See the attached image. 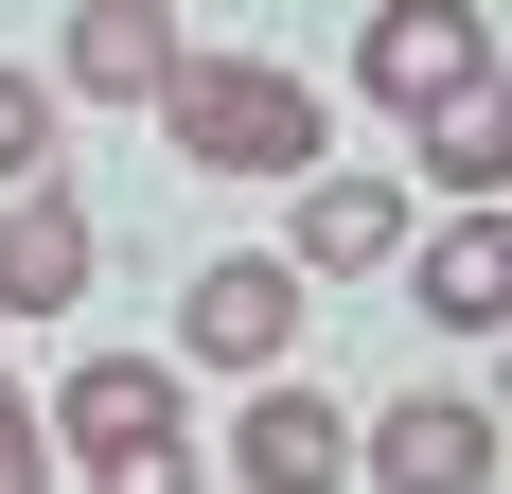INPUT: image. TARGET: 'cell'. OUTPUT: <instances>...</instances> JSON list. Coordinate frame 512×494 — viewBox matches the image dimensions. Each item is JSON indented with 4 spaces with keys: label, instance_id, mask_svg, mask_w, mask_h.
Returning a JSON list of instances; mask_svg holds the SVG:
<instances>
[{
    "label": "cell",
    "instance_id": "1",
    "mask_svg": "<svg viewBox=\"0 0 512 494\" xmlns=\"http://www.w3.org/2000/svg\"><path fill=\"white\" fill-rule=\"evenodd\" d=\"M159 124H177V159H212V177H301V159H336V106H318L283 53H177Z\"/></svg>",
    "mask_w": 512,
    "mask_h": 494
},
{
    "label": "cell",
    "instance_id": "2",
    "mask_svg": "<svg viewBox=\"0 0 512 494\" xmlns=\"http://www.w3.org/2000/svg\"><path fill=\"white\" fill-rule=\"evenodd\" d=\"M36 424L89 459V494H195V406H177V371H159V353H89Z\"/></svg>",
    "mask_w": 512,
    "mask_h": 494
},
{
    "label": "cell",
    "instance_id": "3",
    "mask_svg": "<svg viewBox=\"0 0 512 494\" xmlns=\"http://www.w3.org/2000/svg\"><path fill=\"white\" fill-rule=\"evenodd\" d=\"M354 71H371L389 106H407V124H460V106H495V36H477L460 0H389Z\"/></svg>",
    "mask_w": 512,
    "mask_h": 494
},
{
    "label": "cell",
    "instance_id": "4",
    "mask_svg": "<svg viewBox=\"0 0 512 494\" xmlns=\"http://www.w3.org/2000/svg\"><path fill=\"white\" fill-rule=\"evenodd\" d=\"M354 477H371V494H495V406L407 389L389 424H354Z\"/></svg>",
    "mask_w": 512,
    "mask_h": 494
},
{
    "label": "cell",
    "instance_id": "5",
    "mask_svg": "<svg viewBox=\"0 0 512 494\" xmlns=\"http://www.w3.org/2000/svg\"><path fill=\"white\" fill-rule=\"evenodd\" d=\"M177 336H195L212 371H283V336H301V265H283V247H212L195 300H177Z\"/></svg>",
    "mask_w": 512,
    "mask_h": 494
},
{
    "label": "cell",
    "instance_id": "6",
    "mask_svg": "<svg viewBox=\"0 0 512 494\" xmlns=\"http://www.w3.org/2000/svg\"><path fill=\"white\" fill-rule=\"evenodd\" d=\"M230 477H248V494H336V477H354V424H336L301 371H265L248 424H230Z\"/></svg>",
    "mask_w": 512,
    "mask_h": 494
},
{
    "label": "cell",
    "instance_id": "7",
    "mask_svg": "<svg viewBox=\"0 0 512 494\" xmlns=\"http://www.w3.org/2000/svg\"><path fill=\"white\" fill-rule=\"evenodd\" d=\"M36 89H89V106H159V89H177V18H159V0H89V18H71V53H53Z\"/></svg>",
    "mask_w": 512,
    "mask_h": 494
},
{
    "label": "cell",
    "instance_id": "8",
    "mask_svg": "<svg viewBox=\"0 0 512 494\" xmlns=\"http://www.w3.org/2000/svg\"><path fill=\"white\" fill-rule=\"evenodd\" d=\"M0 300H18V318H71V300H89V212H71V177L0 195Z\"/></svg>",
    "mask_w": 512,
    "mask_h": 494
},
{
    "label": "cell",
    "instance_id": "9",
    "mask_svg": "<svg viewBox=\"0 0 512 494\" xmlns=\"http://www.w3.org/2000/svg\"><path fill=\"white\" fill-rule=\"evenodd\" d=\"M389 247H407V195H389V177H318L301 195V265L318 283H371Z\"/></svg>",
    "mask_w": 512,
    "mask_h": 494
},
{
    "label": "cell",
    "instance_id": "10",
    "mask_svg": "<svg viewBox=\"0 0 512 494\" xmlns=\"http://www.w3.org/2000/svg\"><path fill=\"white\" fill-rule=\"evenodd\" d=\"M424 300H442L460 336H495V318H512V247H495V212H460V230L424 247Z\"/></svg>",
    "mask_w": 512,
    "mask_h": 494
},
{
    "label": "cell",
    "instance_id": "11",
    "mask_svg": "<svg viewBox=\"0 0 512 494\" xmlns=\"http://www.w3.org/2000/svg\"><path fill=\"white\" fill-rule=\"evenodd\" d=\"M424 159H442V195H460V212H495V177H512L495 106H460V124H424Z\"/></svg>",
    "mask_w": 512,
    "mask_h": 494
},
{
    "label": "cell",
    "instance_id": "12",
    "mask_svg": "<svg viewBox=\"0 0 512 494\" xmlns=\"http://www.w3.org/2000/svg\"><path fill=\"white\" fill-rule=\"evenodd\" d=\"M36 177H53V89L0 71V195H36Z\"/></svg>",
    "mask_w": 512,
    "mask_h": 494
},
{
    "label": "cell",
    "instance_id": "13",
    "mask_svg": "<svg viewBox=\"0 0 512 494\" xmlns=\"http://www.w3.org/2000/svg\"><path fill=\"white\" fill-rule=\"evenodd\" d=\"M0 494H53V424L18 406V371H0Z\"/></svg>",
    "mask_w": 512,
    "mask_h": 494
}]
</instances>
